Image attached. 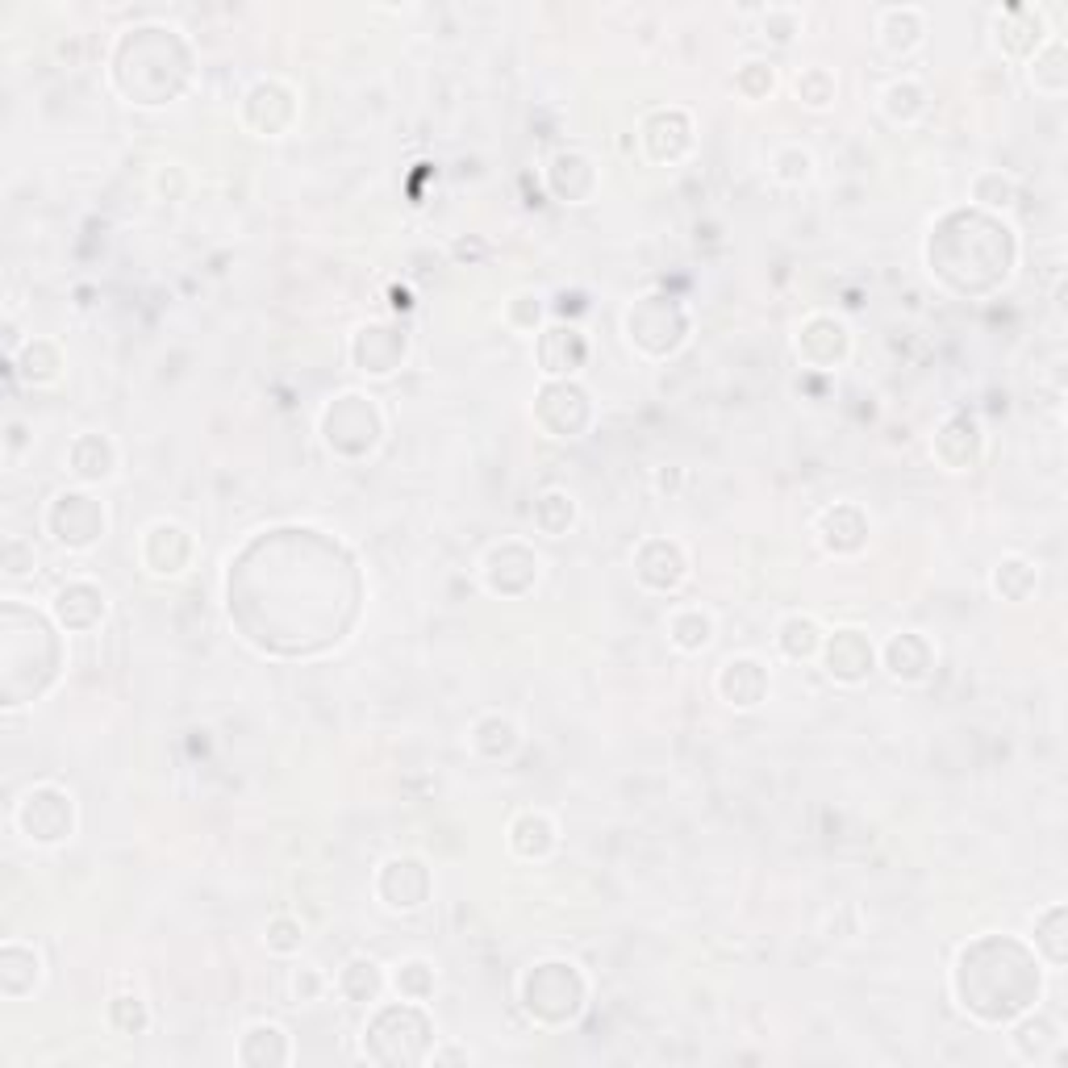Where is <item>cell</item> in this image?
<instances>
[{
  "instance_id": "obj_1",
  "label": "cell",
  "mask_w": 1068,
  "mask_h": 1068,
  "mask_svg": "<svg viewBox=\"0 0 1068 1068\" xmlns=\"http://www.w3.org/2000/svg\"><path fill=\"white\" fill-rule=\"evenodd\" d=\"M1039 935H1035V947H1043V955L1052 960L1055 968L1064 964V943H1060V927H1064V905H1052L1047 914H1039Z\"/></svg>"
},
{
  "instance_id": "obj_2",
  "label": "cell",
  "mask_w": 1068,
  "mask_h": 1068,
  "mask_svg": "<svg viewBox=\"0 0 1068 1068\" xmlns=\"http://www.w3.org/2000/svg\"><path fill=\"white\" fill-rule=\"evenodd\" d=\"M1060 54H1064V46H1060V42H1052V46H1047V54H1043V59H1035V67H1047V71H1055V67H1060ZM1035 88L1060 92V88H1064V79H1052V84H1047V79H1039Z\"/></svg>"
}]
</instances>
